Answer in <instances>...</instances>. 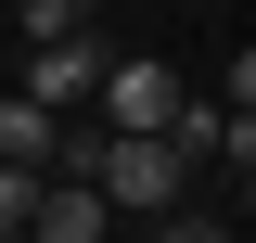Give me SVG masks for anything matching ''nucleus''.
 <instances>
[{
    "mask_svg": "<svg viewBox=\"0 0 256 243\" xmlns=\"http://www.w3.org/2000/svg\"><path fill=\"white\" fill-rule=\"evenodd\" d=\"M180 116H192L180 64H154V52H116V77H102V128H116V141H166Z\"/></svg>",
    "mask_w": 256,
    "mask_h": 243,
    "instance_id": "f257e3e1",
    "label": "nucleus"
},
{
    "mask_svg": "<svg viewBox=\"0 0 256 243\" xmlns=\"http://www.w3.org/2000/svg\"><path fill=\"white\" fill-rule=\"evenodd\" d=\"M102 77H116V52H102V38H52V52H26V102H52V116L102 102Z\"/></svg>",
    "mask_w": 256,
    "mask_h": 243,
    "instance_id": "f03ea898",
    "label": "nucleus"
},
{
    "mask_svg": "<svg viewBox=\"0 0 256 243\" xmlns=\"http://www.w3.org/2000/svg\"><path fill=\"white\" fill-rule=\"evenodd\" d=\"M0 166H64V116L52 102H26V90L0 102Z\"/></svg>",
    "mask_w": 256,
    "mask_h": 243,
    "instance_id": "7ed1b4c3",
    "label": "nucleus"
},
{
    "mask_svg": "<svg viewBox=\"0 0 256 243\" xmlns=\"http://www.w3.org/2000/svg\"><path fill=\"white\" fill-rule=\"evenodd\" d=\"M102 218H116V205H102L90 180H52V192H38V230H26V243H102Z\"/></svg>",
    "mask_w": 256,
    "mask_h": 243,
    "instance_id": "20e7f679",
    "label": "nucleus"
},
{
    "mask_svg": "<svg viewBox=\"0 0 256 243\" xmlns=\"http://www.w3.org/2000/svg\"><path fill=\"white\" fill-rule=\"evenodd\" d=\"M13 13V38L26 52H52V38H90V0H0Z\"/></svg>",
    "mask_w": 256,
    "mask_h": 243,
    "instance_id": "39448f33",
    "label": "nucleus"
},
{
    "mask_svg": "<svg viewBox=\"0 0 256 243\" xmlns=\"http://www.w3.org/2000/svg\"><path fill=\"white\" fill-rule=\"evenodd\" d=\"M38 192H52V166H0V243L38 230Z\"/></svg>",
    "mask_w": 256,
    "mask_h": 243,
    "instance_id": "423d86ee",
    "label": "nucleus"
},
{
    "mask_svg": "<svg viewBox=\"0 0 256 243\" xmlns=\"http://www.w3.org/2000/svg\"><path fill=\"white\" fill-rule=\"evenodd\" d=\"M154 243H230L218 218H154Z\"/></svg>",
    "mask_w": 256,
    "mask_h": 243,
    "instance_id": "0eeeda50",
    "label": "nucleus"
},
{
    "mask_svg": "<svg viewBox=\"0 0 256 243\" xmlns=\"http://www.w3.org/2000/svg\"><path fill=\"white\" fill-rule=\"evenodd\" d=\"M230 116H256V52H230Z\"/></svg>",
    "mask_w": 256,
    "mask_h": 243,
    "instance_id": "6e6552de",
    "label": "nucleus"
}]
</instances>
